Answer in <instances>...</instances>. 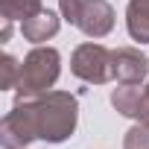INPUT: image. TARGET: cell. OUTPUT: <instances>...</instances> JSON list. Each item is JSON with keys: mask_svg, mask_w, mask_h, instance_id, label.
Here are the masks:
<instances>
[{"mask_svg": "<svg viewBox=\"0 0 149 149\" xmlns=\"http://www.w3.org/2000/svg\"><path fill=\"white\" fill-rule=\"evenodd\" d=\"M26 111L29 129L35 134V140H47V143H61L76 132V120H79V102L67 91H47L35 100H18Z\"/></svg>", "mask_w": 149, "mask_h": 149, "instance_id": "cell-1", "label": "cell"}, {"mask_svg": "<svg viewBox=\"0 0 149 149\" xmlns=\"http://www.w3.org/2000/svg\"><path fill=\"white\" fill-rule=\"evenodd\" d=\"M58 70H61V58L58 50L53 47H35L24 64H21V76H18V100H35L41 94H47L56 79H58Z\"/></svg>", "mask_w": 149, "mask_h": 149, "instance_id": "cell-2", "label": "cell"}, {"mask_svg": "<svg viewBox=\"0 0 149 149\" xmlns=\"http://www.w3.org/2000/svg\"><path fill=\"white\" fill-rule=\"evenodd\" d=\"M70 70H73V76H79L88 85H105L108 79H114V53L94 41L79 44L73 50Z\"/></svg>", "mask_w": 149, "mask_h": 149, "instance_id": "cell-3", "label": "cell"}, {"mask_svg": "<svg viewBox=\"0 0 149 149\" xmlns=\"http://www.w3.org/2000/svg\"><path fill=\"white\" fill-rule=\"evenodd\" d=\"M76 26H79L88 38H102V35H108L111 26H114V9H111V3H108V0H82Z\"/></svg>", "mask_w": 149, "mask_h": 149, "instance_id": "cell-4", "label": "cell"}, {"mask_svg": "<svg viewBox=\"0 0 149 149\" xmlns=\"http://www.w3.org/2000/svg\"><path fill=\"white\" fill-rule=\"evenodd\" d=\"M149 76V58L134 47L114 50V79L120 85H140Z\"/></svg>", "mask_w": 149, "mask_h": 149, "instance_id": "cell-5", "label": "cell"}, {"mask_svg": "<svg viewBox=\"0 0 149 149\" xmlns=\"http://www.w3.org/2000/svg\"><path fill=\"white\" fill-rule=\"evenodd\" d=\"M111 105L123 117H132L137 123H149V94L140 85H120V88H114Z\"/></svg>", "mask_w": 149, "mask_h": 149, "instance_id": "cell-6", "label": "cell"}, {"mask_svg": "<svg viewBox=\"0 0 149 149\" xmlns=\"http://www.w3.org/2000/svg\"><path fill=\"white\" fill-rule=\"evenodd\" d=\"M29 140H35V134H32V129H29V120H26L24 105L18 102V105L3 117V123H0V143H3L6 149H26Z\"/></svg>", "mask_w": 149, "mask_h": 149, "instance_id": "cell-7", "label": "cell"}, {"mask_svg": "<svg viewBox=\"0 0 149 149\" xmlns=\"http://www.w3.org/2000/svg\"><path fill=\"white\" fill-rule=\"evenodd\" d=\"M21 32H24L26 41H32V44H44L47 38H53V35L58 32V18H56L50 9H41L38 15H32L29 21L21 24Z\"/></svg>", "mask_w": 149, "mask_h": 149, "instance_id": "cell-8", "label": "cell"}, {"mask_svg": "<svg viewBox=\"0 0 149 149\" xmlns=\"http://www.w3.org/2000/svg\"><path fill=\"white\" fill-rule=\"evenodd\" d=\"M126 26H129V35L134 41L149 44V0H129Z\"/></svg>", "mask_w": 149, "mask_h": 149, "instance_id": "cell-9", "label": "cell"}, {"mask_svg": "<svg viewBox=\"0 0 149 149\" xmlns=\"http://www.w3.org/2000/svg\"><path fill=\"white\" fill-rule=\"evenodd\" d=\"M44 6L41 0H0V12H3L6 21H29L32 15H38Z\"/></svg>", "mask_w": 149, "mask_h": 149, "instance_id": "cell-10", "label": "cell"}, {"mask_svg": "<svg viewBox=\"0 0 149 149\" xmlns=\"http://www.w3.org/2000/svg\"><path fill=\"white\" fill-rule=\"evenodd\" d=\"M123 149H149V123H137L126 132Z\"/></svg>", "mask_w": 149, "mask_h": 149, "instance_id": "cell-11", "label": "cell"}, {"mask_svg": "<svg viewBox=\"0 0 149 149\" xmlns=\"http://www.w3.org/2000/svg\"><path fill=\"white\" fill-rule=\"evenodd\" d=\"M0 70H3V73H0V88H15L18 85V76H21V64L9 53L0 58Z\"/></svg>", "mask_w": 149, "mask_h": 149, "instance_id": "cell-12", "label": "cell"}, {"mask_svg": "<svg viewBox=\"0 0 149 149\" xmlns=\"http://www.w3.org/2000/svg\"><path fill=\"white\" fill-rule=\"evenodd\" d=\"M58 9H61V18H64V21H70L73 26H76L79 9H82V0H58Z\"/></svg>", "mask_w": 149, "mask_h": 149, "instance_id": "cell-13", "label": "cell"}, {"mask_svg": "<svg viewBox=\"0 0 149 149\" xmlns=\"http://www.w3.org/2000/svg\"><path fill=\"white\" fill-rule=\"evenodd\" d=\"M9 35H12V21H6V18H3V29H0V41H9Z\"/></svg>", "mask_w": 149, "mask_h": 149, "instance_id": "cell-14", "label": "cell"}, {"mask_svg": "<svg viewBox=\"0 0 149 149\" xmlns=\"http://www.w3.org/2000/svg\"><path fill=\"white\" fill-rule=\"evenodd\" d=\"M143 88H146V94H149V82H146V85H143Z\"/></svg>", "mask_w": 149, "mask_h": 149, "instance_id": "cell-15", "label": "cell"}]
</instances>
